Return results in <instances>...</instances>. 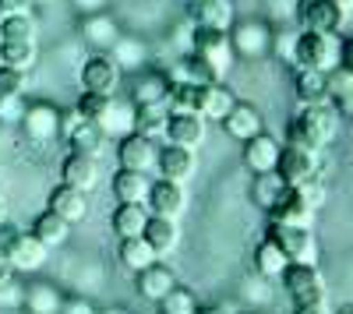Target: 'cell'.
I'll return each mask as SVG.
<instances>
[{
  "label": "cell",
  "mask_w": 353,
  "mask_h": 314,
  "mask_svg": "<svg viewBox=\"0 0 353 314\" xmlns=\"http://www.w3.org/2000/svg\"><path fill=\"white\" fill-rule=\"evenodd\" d=\"M336 131H339V113L332 109V103H307V106H301L297 117L290 121L286 145L321 152L336 138Z\"/></svg>",
  "instance_id": "obj_1"
},
{
  "label": "cell",
  "mask_w": 353,
  "mask_h": 314,
  "mask_svg": "<svg viewBox=\"0 0 353 314\" xmlns=\"http://www.w3.org/2000/svg\"><path fill=\"white\" fill-rule=\"evenodd\" d=\"M279 279L293 300V311H325V282L314 262H290Z\"/></svg>",
  "instance_id": "obj_2"
},
{
  "label": "cell",
  "mask_w": 353,
  "mask_h": 314,
  "mask_svg": "<svg viewBox=\"0 0 353 314\" xmlns=\"http://www.w3.org/2000/svg\"><path fill=\"white\" fill-rule=\"evenodd\" d=\"M343 39L339 32H297L293 43V67H311V71H336L339 67Z\"/></svg>",
  "instance_id": "obj_3"
},
{
  "label": "cell",
  "mask_w": 353,
  "mask_h": 314,
  "mask_svg": "<svg viewBox=\"0 0 353 314\" xmlns=\"http://www.w3.org/2000/svg\"><path fill=\"white\" fill-rule=\"evenodd\" d=\"M198 61L212 71L216 81H223L237 61V53H233V43H230V32H219V28H191V50Z\"/></svg>",
  "instance_id": "obj_4"
},
{
  "label": "cell",
  "mask_w": 353,
  "mask_h": 314,
  "mask_svg": "<svg viewBox=\"0 0 353 314\" xmlns=\"http://www.w3.org/2000/svg\"><path fill=\"white\" fill-rule=\"evenodd\" d=\"M78 81H81V92H99V96H117L124 81V71L117 67V61L110 53H92L85 56V64L78 67Z\"/></svg>",
  "instance_id": "obj_5"
},
{
  "label": "cell",
  "mask_w": 353,
  "mask_h": 314,
  "mask_svg": "<svg viewBox=\"0 0 353 314\" xmlns=\"http://www.w3.org/2000/svg\"><path fill=\"white\" fill-rule=\"evenodd\" d=\"M265 237L276 240L279 251L290 262H314L318 265V240L311 233V226H283V222H269Z\"/></svg>",
  "instance_id": "obj_6"
},
{
  "label": "cell",
  "mask_w": 353,
  "mask_h": 314,
  "mask_svg": "<svg viewBox=\"0 0 353 314\" xmlns=\"http://www.w3.org/2000/svg\"><path fill=\"white\" fill-rule=\"evenodd\" d=\"M61 134H64V141H68L74 152H85V156H96V159H99V152L106 149V134H103V127H99L96 121L81 117L78 109L61 113Z\"/></svg>",
  "instance_id": "obj_7"
},
{
  "label": "cell",
  "mask_w": 353,
  "mask_h": 314,
  "mask_svg": "<svg viewBox=\"0 0 353 314\" xmlns=\"http://www.w3.org/2000/svg\"><path fill=\"white\" fill-rule=\"evenodd\" d=\"M61 106L53 103H25V113H21V131L28 141L36 145H50V141L61 138Z\"/></svg>",
  "instance_id": "obj_8"
},
{
  "label": "cell",
  "mask_w": 353,
  "mask_h": 314,
  "mask_svg": "<svg viewBox=\"0 0 353 314\" xmlns=\"http://www.w3.org/2000/svg\"><path fill=\"white\" fill-rule=\"evenodd\" d=\"M230 43H233V53L244 56V61H258V56L272 53V28L265 21H233L230 28Z\"/></svg>",
  "instance_id": "obj_9"
},
{
  "label": "cell",
  "mask_w": 353,
  "mask_h": 314,
  "mask_svg": "<svg viewBox=\"0 0 353 314\" xmlns=\"http://www.w3.org/2000/svg\"><path fill=\"white\" fill-rule=\"evenodd\" d=\"M276 174L286 187H297L304 180H311L318 174V152L311 149H297V145H283L279 159H276Z\"/></svg>",
  "instance_id": "obj_10"
},
{
  "label": "cell",
  "mask_w": 353,
  "mask_h": 314,
  "mask_svg": "<svg viewBox=\"0 0 353 314\" xmlns=\"http://www.w3.org/2000/svg\"><path fill=\"white\" fill-rule=\"evenodd\" d=\"M343 14L346 11L332 4V0H301V8H297L301 32H339Z\"/></svg>",
  "instance_id": "obj_11"
},
{
  "label": "cell",
  "mask_w": 353,
  "mask_h": 314,
  "mask_svg": "<svg viewBox=\"0 0 353 314\" xmlns=\"http://www.w3.org/2000/svg\"><path fill=\"white\" fill-rule=\"evenodd\" d=\"M156 156H159V145L156 138H145V134H124L121 145H117V163L121 169H141V174H149L156 166Z\"/></svg>",
  "instance_id": "obj_12"
},
{
  "label": "cell",
  "mask_w": 353,
  "mask_h": 314,
  "mask_svg": "<svg viewBox=\"0 0 353 314\" xmlns=\"http://www.w3.org/2000/svg\"><path fill=\"white\" fill-rule=\"evenodd\" d=\"M188 18L194 28H219V32H230L233 21H237V11H233L230 0H191Z\"/></svg>",
  "instance_id": "obj_13"
},
{
  "label": "cell",
  "mask_w": 353,
  "mask_h": 314,
  "mask_svg": "<svg viewBox=\"0 0 353 314\" xmlns=\"http://www.w3.org/2000/svg\"><path fill=\"white\" fill-rule=\"evenodd\" d=\"M156 174L163 177V180H173V184H184V180H191V174H194V149H184V145H166L159 149V156H156Z\"/></svg>",
  "instance_id": "obj_14"
},
{
  "label": "cell",
  "mask_w": 353,
  "mask_h": 314,
  "mask_svg": "<svg viewBox=\"0 0 353 314\" xmlns=\"http://www.w3.org/2000/svg\"><path fill=\"white\" fill-rule=\"evenodd\" d=\"M81 39L92 53H110L113 43L121 39V25H117L106 11L99 14H81Z\"/></svg>",
  "instance_id": "obj_15"
},
{
  "label": "cell",
  "mask_w": 353,
  "mask_h": 314,
  "mask_svg": "<svg viewBox=\"0 0 353 314\" xmlns=\"http://www.w3.org/2000/svg\"><path fill=\"white\" fill-rule=\"evenodd\" d=\"M163 138L170 141V145L198 149L205 141V117L201 113H170V121L163 127Z\"/></svg>",
  "instance_id": "obj_16"
},
{
  "label": "cell",
  "mask_w": 353,
  "mask_h": 314,
  "mask_svg": "<svg viewBox=\"0 0 353 314\" xmlns=\"http://www.w3.org/2000/svg\"><path fill=\"white\" fill-rule=\"evenodd\" d=\"M46 209L57 212L61 219H68V222L74 226V222H81V219L88 216V191H78V187H71V184L61 180V184L50 191Z\"/></svg>",
  "instance_id": "obj_17"
},
{
  "label": "cell",
  "mask_w": 353,
  "mask_h": 314,
  "mask_svg": "<svg viewBox=\"0 0 353 314\" xmlns=\"http://www.w3.org/2000/svg\"><path fill=\"white\" fill-rule=\"evenodd\" d=\"M145 205H149L152 216H170L176 219L184 209H188V198H184V184H173V180H152L149 187V198H145Z\"/></svg>",
  "instance_id": "obj_18"
},
{
  "label": "cell",
  "mask_w": 353,
  "mask_h": 314,
  "mask_svg": "<svg viewBox=\"0 0 353 314\" xmlns=\"http://www.w3.org/2000/svg\"><path fill=\"white\" fill-rule=\"evenodd\" d=\"M61 180L78 187V191H92L99 184V163L96 156H85V152H68L64 163H61Z\"/></svg>",
  "instance_id": "obj_19"
},
{
  "label": "cell",
  "mask_w": 353,
  "mask_h": 314,
  "mask_svg": "<svg viewBox=\"0 0 353 314\" xmlns=\"http://www.w3.org/2000/svg\"><path fill=\"white\" fill-rule=\"evenodd\" d=\"M134 282H138V297H141V300L159 304V300H163V297L176 286V275H173V269H170V265L152 262L149 269L134 272Z\"/></svg>",
  "instance_id": "obj_20"
},
{
  "label": "cell",
  "mask_w": 353,
  "mask_h": 314,
  "mask_svg": "<svg viewBox=\"0 0 353 314\" xmlns=\"http://www.w3.org/2000/svg\"><path fill=\"white\" fill-rule=\"evenodd\" d=\"M279 141L272 134L258 131L254 138L244 141V166L251 169V174H269V169H276V159H279Z\"/></svg>",
  "instance_id": "obj_21"
},
{
  "label": "cell",
  "mask_w": 353,
  "mask_h": 314,
  "mask_svg": "<svg viewBox=\"0 0 353 314\" xmlns=\"http://www.w3.org/2000/svg\"><path fill=\"white\" fill-rule=\"evenodd\" d=\"M269 222H283V226H311V222H314V209H311L293 187H286L283 198L269 209Z\"/></svg>",
  "instance_id": "obj_22"
},
{
  "label": "cell",
  "mask_w": 353,
  "mask_h": 314,
  "mask_svg": "<svg viewBox=\"0 0 353 314\" xmlns=\"http://www.w3.org/2000/svg\"><path fill=\"white\" fill-rule=\"evenodd\" d=\"M219 124H223V131H226L233 141H248V138H254L258 131H265V127H261V113H258V106L241 103V99L233 103V109L226 113Z\"/></svg>",
  "instance_id": "obj_23"
},
{
  "label": "cell",
  "mask_w": 353,
  "mask_h": 314,
  "mask_svg": "<svg viewBox=\"0 0 353 314\" xmlns=\"http://www.w3.org/2000/svg\"><path fill=\"white\" fill-rule=\"evenodd\" d=\"M149 205L145 202H117L113 216H110V226L117 237H141L145 222H149Z\"/></svg>",
  "instance_id": "obj_24"
},
{
  "label": "cell",
  "mask_w": 353,
  "mask_h": 314,
  "mask_svg": "<svg viewBox=\"0 0 353 314\" xmlns=\"http://www.w3.org/2000/svg\"><path fill=\"white\" fill-rule=\"evenodd\" d=\"M170 96V74L166 71H134V85H131V103H163Z\"/></svg>",
  "instance_id": "obj_25"
},
{
  "label": "cell",
  "mask_w": 353,
  "mask_h": 314,
  "mask_svg": "<svg viewBox=\"0 0 353 314\" xmlns=\"http://www.w3.org/2000/svg\"><path fill=\"white\" fill-rule=\"evenodd\" d=\"M11 258V265H14V272H39L46 262H50V247L46 244H39L32 233H21V240L14 244V251L8 254Z\"/></svg>",
  "instance_id": "obj_26"
},
{
  "label": "cell",
  "mask_w": 353,
  "mask_h": 314,
  "mask_svg": "<svg viewBox=\"0 0 353 314\" xmlns=\"http://www.w3.org/2000/svg\"><path fill=\"white\" fill-rule=\"evenodd\" d=\"M293 92H297L301 106L329 103V74L325 71H311V67H297L293 71Z\"/></svg>",
  "instance_id": "obj_27"
},
{
  "label": "cell",
  "mask_w": 353,
  "mask_h": 314,
  "mask_svg": "<svg viewBox=\"0 0 353 314\" xmlns=\"http://www.w3.org/2000/svg\"><path fill=\"white\" fill-rule=\"evenodd\" d=\"M141 237L149 240V247L156 254H170L176 244H181V226H176V219H170V216H149Z\"/></svg>",
  "instance_id": "obj_28"
},
{
  "label": "cell",
  "mask_w": 353,
  "mask_h": 314,
  "mask_svg": "<svg viewBox=\"0 0 353 314\" xmlns=\"http://www.w3.org/2000/svg\"><path fill=\"white\" fill-rule=\"evenodd\" d=\"M233 103H237V96H233L223 81H209V85H201L198 113H201L205 121H223L226 113L233 109Z\"/></svg>",
  "instance_id": "obj_29"
},
{
  "label": "cell",
  "mask_w": 353,
  "mask_h": 314,
  "mask_svg": "<svg viewBox=\"0 0 353 314\" xmlns=\"http://www.w3.org/2000/svg\"><path fill=\"white\" fill-rule=\"evenodd\" d=\"M110 187H113L117 202H145L152 180H149V174H141V169H117Z\"/></svg>",
  "instance_id": "obj_30"
},
{
  "label": "cell",
  "mask_w": 353,
  "mask_h": 314,
  "mask_svg": "<svg viewBox=\"0 0 353 314\" xmlns=\"http://www.w3.org/2000/svg\"><path fill=\"white\" fill-rule=\"evenodd\" d=\"M28 233H32L39 244H46V247L53 251V247L68 244V237H71V222L46 209V212H39V216L32 219V230H28Z\"/></svg>",
  "instance_id": "obj_31"
},
{
  "label": "cell",
  "mask_w": 353,
  "mask_h": 314,
  "mask_svg": "<svg viewBox=\"0 0 353 314\" xmlns=\"http://www.w3.org/2000/svg\"><path fill=\"white\" fill-rule=\"evenodd\" d=\"M39 61V43L36 39H0V64L18 67V71H32Z\"/></svg>",
  "instance_id": "obj_32"
},
{
  "label": "cell",
  "mask_w": 353,
  "mask_h": 314,
  "mask_svg": "<svg viewBox=\"0 0 353 314\" xmlns=\"http://www.w3.org/2000/svg\"><path fill=\"white\" fill-rule=\"evenodd\" d=\"M117 258H121V265L128 272H141V269H149L152 262H159V254L149 247V240H145V237H121Z\"/></svg>",
  "instance_id": "obj_33"
},
{
  "label": "cell",
  "mask_w": 353,
  "mask_h": 314,
  "mask_svg": "<svg viewBox=\"0 0 353 314\" xmlns=\"http://www.w3.org/2000/svg\"><path fill=\"white\" fill-rule=\"evenodd\" d=\"M166 121H170V106H166V99H163V103H141V106H134V134L163 138Z\"/></svg>",
  "instance_id": "obj_34"
},
{
  "label": "cell",
  "mask_w": 353,
  "mask_h": 314,
  "mask_svg": "<svg viewBox=\"0 0 353 314\" xmlns=\"http://www.w3.org/2000/svg\"><path fill=\"white\" fill-rule=\"evenodd\" d=\"M61 290L53 286V282H32V286H25V297H21V307L28 314H57L61 311Z\"/></svg>",
  "instance_id": "obj_35"
},
{
  "label": "cell",
  "mask_w": 353,
  "mask_h": 314,
  "mask_svg": "<svg viewBox=\"0 0 353 314\" xmlns=\"http://www.w3.org/2000/svg\"><path fill=\"white\" fill-rule=\"evenodd\" d=\"M254 180H251V202L269 216V209L283 198V191H286V184L279 180V174L276 169H269V174H251Z\"/></svg>",
  "instance_id": "obj_36"
},
{
  "label": "cell",
  "mask_w": 353,
  "mask_h": 314,
  "mask_svg": "<svg viewBox=\"0 0 353 314\" xmlns=\"http://www.w3.org/2000/svg\"><path fill=\"white\" fill-rule=\"evenodd\" d=\"M329 103L339 117H350L353 121V74L346 67H336L329 71Z\"/></svg>",
  "instance_id": "obj_37"
},
{
  "label": "cell",
  "mask_w": 353,
  "mask_h": 314,
  "mask_svg": "<svg viewBox=\"0 0 353 314\" xmlns=\"http://www.w3.org/2000/svg\"><path fill=\"white\" fill-rule=\"evenodd\" d=\"M99 127H103L106 138H124V134H131V131H134V103L128 106V103H121V99L113 96L110 109L99 117Z\"/></svg>",
  "instance_id": "obj_38"
},
{
  "label": "cell",
  "mask_w": 353,
  "mask_h": 314,
  "mask_svg": "<svg viewBox=\"0 0 353 314\" xmlns=\"http://www.w3.org/2000/svg\"><path fill=\"white\" fill-rule=\"evenodd\" d=\"M286 265H290V258L279 251V244H276V240L265 237V240L254 247V269H258V275H261V279H279Z\"/></svg>",
  "instance_id": "obj_39"
},
{
  "label": "cell",
  "mask_w": 353,
  "mask_h": 314,
  "mask_svg": "<svg viewBox=\"0 0 353 314\" xmlns=\"http://www.w3.org/2000/svg\"><path fill=\"white\" fill-rule=\"evenodd\" d=\"M110 56L117 61V67H121V71H141V67H145V56H149V50H145L141 39L121 32V39H117L113 50H110Z\"/></svg>",
  "instance_id": "obj_40"
},
{
  "label": "cell",
  "mask_w": 353,
  "mask_h": 314,
  "mask_svg": "<svg viewBox=\"0 0 353 314\" xmlns=\"http://www.w3.org/2000/svg\"><path fill=\"white\" fill-rule=\"evenodd\" d=\"M159 307V314H198V297L188 290V286H181V282H176V286L156 304Z\"/></svg>",
  "instance_id": "obj_41"
},
{
  "label": "cell",
  "mask_w": 353,
  "mask_h": 314,
  "mask_svg": "<svg viewBox=\"0 0 353 314\" xmlns=\"http://www.w3.org/2000/svg\"><path fill=\"white\" fill-rule=\"evenodd\" d=\"M110 103H113V96H99V92H81L78 96V103H74V109L81 113V117H88V121H96L99 124V117L110 109Z\"/></svg>",
  "instance_id": "obj_42"
},
{
  "label": "cell",
  "mask_w": 353,
  "mask_h": 314,
  "mask_svg": "<svg viewBox=\"0 0 353 314\" xmlns=\"http://www.w3.org/2000/svg\"><path fill=\"white\" fill-rule=\"evenodd\" d=\"M21 113H25V96L0 89V124H18Z\"/></svg>",
  "instance_id": "obj_43"
},
{
  "label": "cell",
  "mask_w": 353,
  "mask_h": 314,
  "mask_svg": "<svg viewBox=\"0 0 353 314\" xmlns=\"http://www.w3.org/2000/svg\"><path fill=\"white\" fill-rule=\"evenodd\" d=\"M293 191H297V194L304 198V202H307V205H311L314 212H318L321 205H325V184H321V180H318V174H314L311 180H304V184H297V187H293Z\"/></svg>",
  "instance_id": "obj_44"
},
{
  "label": "cell",
  "mask_w": 353,
  "mask_h": 314,
  "mask_svg": "<svg viewBox=\"0 0 353 314\" xmlns=\"http://www.w3.org/2000/svg\"><path fill=\"white\" fill-rule=\"evenodd\" d=\"M21 226L18 222H11V219H4V222H0V254H11L14 251V244L21 240Z\"/></svg>",
  "instance_id": "obj_45"
},
{
  "label": "cell",
  "mask_w": 353,
  "mask_h": 314,
  "mask_svg": "<svg viewBox=\"0 0 353 314\" xmlns=\"http://www.w3.org/2000/svg\"><path fill=\"white\" fill-rule=\"evenodd\" d=\"M0 89H8V92H21V96H25V71H18V67H4V64H0Z\"/></svg>",
  "instance_id": "obj_46"
},
{
  "label": "cell",
  "mask_w": 353,
  "mask_h": 314,
  "mask_svg": "<svg viewBox=\"0 0 353 314\" xmlns=\"http://www.w3.org/2000/svg\"><path fill=\"white\" fill-rule=\"evenodd\" d=\"M21 297H25V286L14 279L0 282V307H21Z\"/></svg>",
  "instance_id": "obj_47"
},
{
  "label": "cell",
  "mask_w": 353,
  "mask_h": 314,
  "mask_svg": "<svg viewBox=\"0 0 353 314\" xmlns=\"http://www.w3.org/2000/svg\"><path fill=\"white\" fill-rule=\"evenodd\" d=\"M293 43H297V32H272V50L279 53V61L293 64Z\"/></svg>",
  "instance_id": "obj_48"
},
{
  "label": "cell",
  "mask_w": 353,
  "mask_h": 314,
  "mask_svg": "<svg viewBox=\"0 0 353 314\" xmlns=\"http://www.w3.org/2000/svg\"><path fill=\"white\" fill-rule=\"evenodd\" d=\"M57 314H99V311L92 307V300H85V297H64Z\"/></svg>",
  "instance_id": "obj_49"
},
{
  "label": "cell",
  "mask_w": 353,
  "mask_h": 314,
  "mask_svg": "<svg viewBox=\"0 0 353 314\" xmlns=\"http://www.w3.org/2000/svg\"><path fill=\"white\" fill-rule=\"evenodd\" d=\"M36 0H0V18H14V14H32Z\"/></svg>",
  "instance_id": "obj_50"
},
{
  "label": "cell",
  "mask_w": 353,
  "mask_h": 314,
  "mask_svg": "<svg viewBox=\"0 0 353 314\" xmlns=\"http://www.w3.org/2000/svg\"><path fill=\"white\" fill-rule=\"evenodd\" d=\"M71 8L78 14H99V11L110 8V0H71Z\"/></svg>",
  "instance_id": "obj_51"
},
{
  "label": "cell",
  "mask_w": 353,
  "mask_h": 314,
  "mask_svg": "<svg viewBox=\"0 0 353 314\" xmlns=\"http://www.w3.org/2000/svg\"><path fill=\"white\" fill-rule=\"evenodd\" d=\"M339 67H346L353 74V39H343V53H339Z\"/></svg>",
  "instance_id": "obj_52"
},
{
  "label": "cell",
  "mask_w": 353,
  "mask_h": 314,
  "mask_svg": "<svg viewBox=\"0 0 353 314\" xmlns=\"http://www.w3.org/2000/svg\"><path fill=\"white\" fill-rule=\"evenodd\" d=\"M8 279H14V265L8 254H0V282H8Z\"/></svg>",
  "instance_id": "obj_53"
},
{
  "label": "cell",
  "mask_w": 353,
  "mask_h": 314,
  "mask_svg": "<svg viewBox=\"0 0 353 314\" xmlns=\"http://www.w3.org/2000/svg\"><path fill=\"white\" fill-rule=\"evenodd\" d=\"M198 314H226L223 307H198Z\"/></svg>",
  "instance_id": "obj_54"
},
{
  "label": "cell",
  "mask_w": 353,
  "mask_h": 314,
  "mask_svg": "<svg viewBox=\"0 0 353 314\" xmlns=\"http://www.w3.org/2000/svg\"><path fill=\"white\" fill-rule=\"evenodd\" d=\"M332 4H339L343 11H350V8H353V0H332Z\"/></svg>",
  "instance_id": "obj_55"
},
{
  "label": "cell",
  "mask_w": 353,
  "mask_h": 314,
  "mask_svg": "<svg viewBox=\"0 0 353 314\" xmlns=\"http://www.w3.org/2000/svg\"><path fill=\"white\" fill-rule=\"evenodd\" d=\"M8 219V205H4V198H0V222Z\"/></svg>",
  "instance_id": "obj_56"
},
{
  "label": "cell",
  "mask_w": 353,
  "mask_h": 314,
  "mask_svg": "<svg viewBox=\"0 0 353 314\" xmlns=\"http://www.w3.org/2000/svg\"><path fill=\"white\" fill-rule=\"evenodd\" d=\"M99 314H128V311H121V307H110V311H99Z\"/></svg>",
  "instance_id": "obj_57"
},
{
  "label": "cell",
  "mask_w": 353,
  "mask_h": 314,
  "mask_svg": "<svg viewBox=\"0 0 353 314\" xmlns=\"http://www.w3.org/2000/svg\"><path fill=\"white\" fill-rule=\"evenodd\" d=\"M336 314H353V304H346V307H339Z\"/></svg>",
  "instance_id": "obj_58"
},
{
  "label": "cell",
  "mask_w": 353,
  "mask_h": 314,
  "mask_svg": "<svg viewBox=\"0 0 353 314\" xmlns=\"http://www.w3.org/2000/svg\"><path fill=\"white\" fill-rule=\"evenodd\" d=\"M297 314H325V311H297Z\"/></svg>",
  "instance_id": "obj_59"
},
{
  "label": "cell",
  "mask_w": 353,
  "mask_h": 314,
  "mask_svg": "<svg viewBox=\"0 0 353 314\" xmlns=\"http://www.w3.org/2000/svg\"><path fill=\"white\" fill-rule=\"evenodd\" d=\"M241 314H269V311H241Z\"/></svg>",
  "instance_id": "obj_60"
}]
</instances>
